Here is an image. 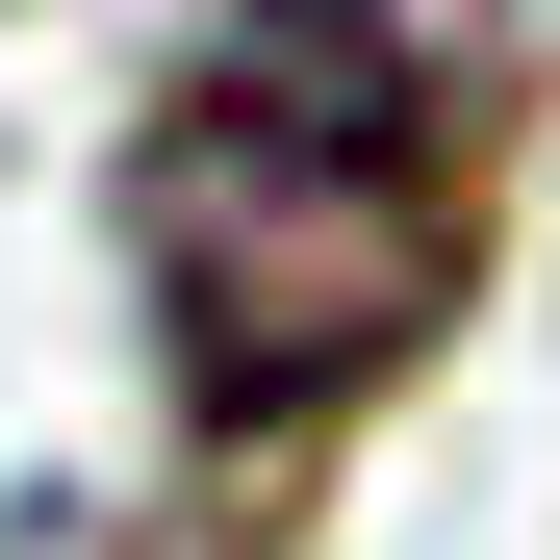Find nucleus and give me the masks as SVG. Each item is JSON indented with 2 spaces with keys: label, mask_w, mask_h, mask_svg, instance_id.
<instances>
[{
  "label": "nucleus",
  "mask_w": 560,
  "mask_h": 560,
  "mask_svg": "<svg viewBox=\"0 0 560 560\" xmlns=\"http://www.w3.org/2000/svg\"><path fill=\"white\" fill-rule=\"evenodd\" d=\"M205 26H230V51H357V77H433L485 0H205Z\"/></svg>",
  "instance_id": "2"
},
{
  "label": "nucleus",
  "mask_w": 560,
  "mask_h": 560,
  "mask_svg": "<svg viewBox=\"0 0 560 560\" xmlns=\"http://www.w3.org/2000/svg\"><path fill=\"white\" fill-rule=\"evenodd\" d=\"M128 306H153V383L205 433H331L357 383H408L433 306H458L433 77L205 26V77L128 128Z\"/></svg>",
  "instance_id": "1"
}]
</instances>
